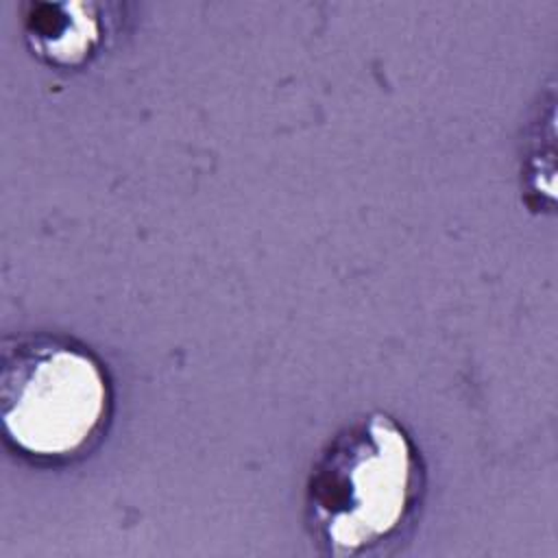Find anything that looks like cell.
I'll list each match as a JSON object with an SVG mask.
<instances>
[{
	"label": "cell",
	"mask_w": 558,
	"mask_h": 558,
	"mask_svg": "<svg viewBox=\"0 0 558 558\" xmlns=\"http://www.w3.org/2000/svg\"><path fill=\"white\" fill-rule=\"evenodd\" d=\"M109 381L100 362L68 342H4L0 373L2 427L26 456L61 460L78 453L102 427Z\"/></svg>",
	"instance_id": "obj_2"
},
{
	"label": "cell",
	"mask_w": 558,
	"mask_h": 558,
	"mask_svg": "<svg viewBox=\"0 0 558 558\" xmlns=\"http://www.w3.org/2000/svg\"><path fill=\"white\" fill-rule=\"evenodd\" d=\"M24 33L44 61L72 68L96 52L102 24L89 2H37L28 4Z\"/></svg>",
	"instance_id": "obj_3"
},
{
	"label": "cell",
	"mask_w": 558,
	"mask_h": 558,
	"mask_svg": "<svg viewBox=\"0 0 558 558\" xmlns=\"http://www.w3.org/2000/svg\"><path fill=\"white\" fill-rule=\"evenodd\" d=\"M423 490L421 456L386 412L344 425L320 449L305 484V519L320 549L364 556L395 541Z\"/></svg>",
	"instance_id": "obj_1"
}]
</instances>
